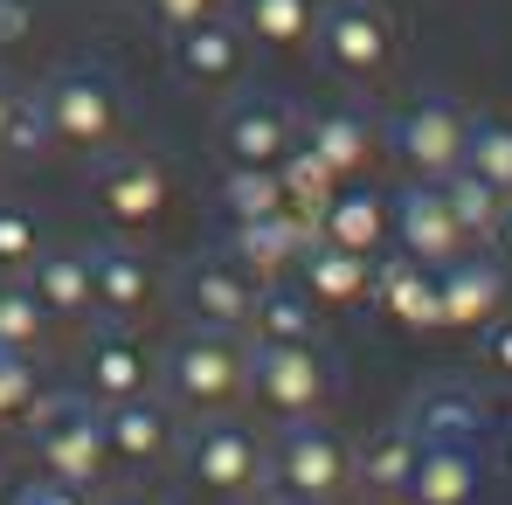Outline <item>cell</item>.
I'll return each instance as SVG.
<instances>
[{
  "instance_id": "cell-1",
  "label": "cell",
  "mask_w": 512,
  "mask_h": 505,
  "mask_svg": "<svg viewBox=\"0 0 512 505\" xmlns=\"http://www.w3.org/2000/svg\"><path fill=\"white\" fill-rule=\"evenodd\" d=\"M353 485V443L319 416L284 422L263 443V505H340Z\"/></svg>"
},
{
  "instance_id": "cell-2",
  "label": "cell",
  "mask_w": 512,
  "mask_h": 505,
  "mask_svg": "<svg viewBox=\"0 0 512 505\" xmlns=\"http://www.w3.org/2000/svg\"><path fill=\"white\" fill-rule=\"evenodd\" d=\"M160 388H167V402L194 409V416L236 409V402L250 395V339L187 326V333L160 353Z\"/></svg>"
},
{
  "instance_id": "cell-3",
  "label": "cell",
  "mask_w": 512,
  "mask_h": 505,
  "mask_svg": "<svg viewBox=\"0 0 512 505\" xmlns=\"http://www.w3.org/2000/svg\"><path fill=\"white\" fill-rule=\"evenodd\" d=\"M28 436H35V457H42V478L70 485V492H97L111 478V443H104V409L77 395H42L28 409Z\"/></svg>"
},
{
  "instance_id": "cell-4",
  "label": "cell",
  "mask_w": 512,
  "mask_h": 505,
  "mask_svg": "<svg viewBox=\"0 0 512 505\" xmlns=\"http://www.w3.org/2000/svg\"><path fill=\"white\" fill-rule=\"evenodd\" d=\"M35 97H42V111H49V132H56V146H70V153H90V160H104V153H118V146H125V97L104 84L90 63L49 70Z\"/></svg>"
},
{
  "instance_id": "cell-5",
  "label": "cell",
  "mask_w": 512,
  "mask_h": 505,
  "mask_svg": "<svg viewBox=\"0 0 512 505\" xmlns=\"http://www.w3.org/2000/svg\"><path fill=\"white\" fill-rule=\"evenodd\" d=\"M180 464L187 478L222 505H243V499H263V436L250 422H236L229 409L222 416H201L187 436H180Z\"/></svg>"
},
{
  "instance_id": "cell-6",
  "label": "cell",
  "mask_w": 512,
  "mask_h": 505,
  "mask_svg": "<svg viewBox=\"0 0 512 505\" xmlns=\"http://www.w3.org/2000/svg\"><path fill=\"white\" fill-rule=\"evenodd\" d=\"M326 395H333V367L312 339H291V346H256L250 339V402H263L277 422L319 416Z\"/></svg>"
},
{
  "instance_id": "cell-7",
  "label": "cell",
  "mask_w": 512,
  "mask_h": 505,
  "mask_svg": "<svg viewBox=\"0 0 512 505\" xmlns=\"http://www.w3.org/2000/svg\"><path fill=\"white\" fill-rule=\"evenodd\" d=\"M312 49L340 77H381L395 63V28L374 0H326L312 14Z\"/></svg>"
},
{
  "instance_id": "cell-8",
  "label": "cell",
  "mask_w": 512,
  "mask_h": 505,
  "mask_svg": "<svg viewBox=\"0 0 512 505\" xmlns=\"http://www.w3.org/2000/svg\"><path fill=\"white\" fill-rule=\"evenodd\" d=\"M464 132H471V111L450 104V97H416L409 111H395L388 125V153L416 180H443V173L464 167Z\"/></svg>"
},
{
  "instance_id": "cell-9",
  "label": "cell",
  "mask_w": 512,
  "mask_h": 505,
  "mask_svg": "<svg viewBox=\"0 0 512 505\" xmlns=\"http://www.w3.org/2000/svg\"><path fill=\"white\" fill-rule=\"evenodd\" d=\"M90 201L118 236H146L167 215V167L153 153H104V167L90 180Z\"/></svg>"
},
{
  "instance_id": "cell-10",
  "label": "cell",
  "mask_w": 512,
  "mask_h": 505,
  "mask_svg": "<svg viewBox=\"0 0 512 505\" xmlns=\"http://www.w3.org/2000/svg\"><path fill=\"white\" fill-rule=\"evenodd\" d=\"M180 312L187 326H208V333H243L250 326V305H256V284L236 270L229 250H208V256H187L180 270Z\"/></svg>"
},
{
  "instance_id": "cell-11",
  "label": "cell",
  "mask_w": 512,
  "mask_h": 505,
  "mask_svg": "<svg viewBox=\"0 0 512 505\" xmlns=\"http://www.w3.org/2000/svg\"><path fill=\"white\" fill-rule=\"evenodd\" d=\"M388 236H395V250L416 256L423 270H443L450 256H464V229H457V215H450V201H443L436 180H409L388 201Z\"/></svg>"
},
{
  "instance_id": "cell-12",
  "label": "cell",
  "mask_w": 512,
  "mask_h": 505,
  "mask_svg": "<svg viewBox=\"0 0 512 505\" xmlns=\"http://www.w3.org/2000/svg\"><path fill=\"white\" fill-rule=\"evenodd\" d=\"M291 146H298V111L291 104H277L263 90L229 97V111H222V160L229 167H277Z\"/></svg>"
},
{
  "instance_id": "cell-13",
  "label": "cell",
  "mask_w": 512,
  "mask_h": 505,
  "mask_svg": "<svg viewBox=\"0 0 512 505\" xmlns=\"http://www.w3.org/2000/svg\"><path fill=\"white\" fill-rule=\"evenodd\" d=\"M90 291H97V319L104 326H132L153 312L160 298V270L146 263V250H132L125 236L90 243Z\"/></svg>"
},
{
  "instance_id": "cell-14",
  "label": "cell",
  "mask_w": 512,
  "mask_h": 505,
  "mask_svg": "<svg viewBox=\"0 0 512 505\" xmlns=\"http://www.w3.org/2000/svg\"><path fill=\"white\" fill-rule=\"evenodd\" d=\"M499 305H506V263L499 256H450L443 270H436V326H450V333H478V326H492L499 319Z\"/></svg>"
},
{
  "instance_id": "cell-15",
  "label": "cell",
  "mask_w": 512,
  "mask_h": 505,
  "mask_svg": "<svg viewBox=\"0 0 512 505\" xmlns=\"http://www.w3.org/2000/svg\"><path fill=\"white\" fill-rule=\"evenodd\" d=\"M153 388H160V353L139 346L125 326H104V333L84 346V395L97 409L132 402V395H153Z\"/></svg>"
},
{
  "instance_id": "cell-16",
  "label": "cell",
  "mask_w": 512,
  "mask_h": 505,
  "mask_svg": "<svg viewBox=\"0 0 512 505\" xmlns=\"http://www.w3.org/2000/svg\"><path fill=\"white\" fill-rule=\"evenodd\" d=\"M21 284L35 291V305H42L56 326H84V319H97L90 250H77V243H42V256L21 270Z\"/></svg>"
},
{
  "instance_id": "cell-17",
  "label": "cell",
  "mask_w": 512,
  "mask_h": 505,
  "mask_svg": "<svg viewBox=\"0 0 512 505\" xmlns=\"http://www.w3.org/2000/svg\"><path fill=\"white\" fill-rule=\"evenodd\" d=\"M312 236H319V222L277 208V215H263V222H236L229 256H236V270H243L250 284H270V277H291V270H298V256H305Z\"/></svg>"
},
{
  "instance_id": "cell-18",
  "label": "cell",
  "mask_w": 512,
  "mask_h": 505,
  "mask_svg": "<svg viewBox=\"0 0 512 505\" xmlns=\"http://www.w3.org/2000/svg\"><path fill=\"white\" fill-rule=\"evenodd\" d=\"M104 443H111V464H125V471H153L173 443H180V436H173V409H167V402H153V395L111 402V409H104Z\"/></svg>"
},
{
  "instance_id": "cell-19",
  "label": "cell",
  "mask_w": 512,
  "mask_h": 505,
  "mask_svg": "<svg viewBox=\"0 0 512 505\" xmlns=\"http://www.w3.org/2000/svg\"><path fill=\"white\" fill-rule=\"evenodd\" d=\"M319 236L340 243V250H360V256H381L395 236H388V194L367 187V180H340V194L326 201L319 215Z\"/></svg>"
},
{
  "instance_id": "cell-20",
  "label": "cell",
  "mask_w": 512,
  "mask_h": 505,
  "mask_svg": "<svg viewBox=\"0 0 512 505\" xmlns=\"http://www.w3.org/2000/svg\"><path fill=\"white\" fill-rule=\"evenodd\" d=\"M416 457H423V436L409 429V416L388 422V429L367 436V450H353V485H360L367 499H409Z\"/></svg>"
},
{
  "instance_id": "cell-21",
  "label": "cell",
  "mask_w": 512,
  "mask_h": 505,
  "mask_svg": "<svg viewBox=\"0 0 512 505\" xmlns=\"http://www.w3.org/2000/svg\"><path fill=\"white\" fill-rule=\"evenodd\" d=\"M298 139H305L326 167L340 173V180H360V173L374 167V153H381V132H374V125H367V111H353V104L319 111V118H298Z\"/></svg>"
},
{
  "instance_id": "cell-22",
  "label": "cell",
  "mask_w": 512,
  "mask_h": 505,
  "mask_svg": "<svg viewBox=\"0 0 512 505\" xmlns=\"http://www.w3.org/2000/svg\"><path fill=\"white\" fill-rule=\"evenodd\" d=\"M291 277H298V284L319 298V312H326V305H367V291H374V256L340 250V243L312 236Z\"/></svg>"
},
{
  "instance_id": "cell-23",
  "label": "cell",
  "mask_w": 512,
  "mask_h": 505,
  "mask_svg": "<svg viewBox=\"0 0 512 505\" xmlns=\"http://www.w3.org/2000/svg\"><path fill=\"white\" fill-rule=\"evenodd\" d=\"M173 70L187 84H236V70H243V28H236V14H208L187 35H173Z\"/></svg>"
},
{
  "instance_id": "cell-24",
  "label": "cell",
  "mask_w": 512,
  "mask_h": 505,
  "mask_svg": "<svg viewBox=\"0 0 512 505\" xmlns=\"http://www.w3.org/2000/svg\"><path fill=\"white\" fill-rule=\"evenodd\" d=\"M243 339H256V346L319 339V298H312L298 277H270V284H256V305H250V326H243Z\"/></svg>"
},
{
  "instance_id": "cell-25",
  "label": "cell",
  "mask_w": 512,
  "mask_h": 505,
  "mask_svg": "<svg viewBox=\"0 0 512 505\" xmlns=\"http://www.w3.org/2000/svg\"><path fill=\"white\" fill-rule=\"evenodd\" d=\"M395 326H416V333H429L436 326V270H423L416 256L388 250L374 256V291H367Z\"/></svg>"
},
{
  "instance_id": "cell-26",
  "label": "cell",
  "mask_w": 512,
  "mask_h": 505,
  "mask_svg": "<svg viewBox=\"0 0 512 505\" xmlns=\"http://www.w3.org/2000/svg\"><path fill=\"white\" fill-rule=\"evenodd\" d=\"M478 499V443H423L409 505H471Z\"/></svg>"
},
{
  "instance_id": "cell-27",
  "label": "cell",
  "mask_w": 512,
  "mask_h": 505,
  "mask_svg": "<svg viewBox=\"0 0 512 505\" xmlns=\"http://www.w3.org/2000/svg\"><path fill=\"white\" fill-rule=\"evenodd\" d=\"M409 429L423 443H478L485 436V409L471 388H423L416 409H409Z\"/></svg>"
},
{
  "instance_id": "cell-28",
  "label": "cell",
  "mask_w": 512,
  "mask_h": 505,
  "mask_svg": "<svg viewBox=\"0 0 512 505\" xmlns=\"http://www.w3.org/2000/svg\"><path fill=\"white\" fill-rule=\"evenodd\" d=\"M312 14H319V0H236L243 42H263V49H305Z\"/></svg>"
},
{
  "instance_id": "cell-29",
  "label": "cell",
  "mask_w": 512,
  "mask_h": 505,
  "mask_svg": "<svg viewBox=\"0 0 512 505\" xmlns=\"http://www.w3.org/2000/svg\"><path fill=\"white\" fill-rule=\"evenodd\" d=\"M277 180H284V208H291V215H305V222H319V215H326V201L340 194V173L326 167L305 139L277 160Z\"/></svg>"
},
{
  "instance_id": "cell-30",
  "label": "cell",
  "mask_w": 512,
  "mask_h": 505,
  "mask_svg": "<svg viewBox=\"0 0 512 505\" xmlns=\"http://www.w3.org/2000/svg\"><path fill=\"white\" fill-rule=\"evenodd\" d=\"M49 312L35 305V291L21 284V277H0V346L7 353H28V360H42V346H49Z\"/></svg>"
},
{
  "instance_id": "cell-31",
  "label": "cell",
  "mask_w": 512,
  "mask_h": 505,
  "mask_svg": "<svg viewBox=\"0 0 512 505\" xmlns=\"http://www.w3.org/2000/svg\"><path fill=\"white\" fill-rule=\"evenodd\" d=\"M215 201H222L229 229L236 222H263V215L284 208V180H277V167H229L222 187H215Z\"/></svg>"
},
{
  "instance_id": "cell-32",
  "label": "cell",
  "mask_w": 512,
  "mask_h": 505,
  "mask_svg": "<svg viewBox=\"0 0 512 505\" xmlns=\"http://www.w3.org/2000/svg\"><path fill=\"white\" fill-rule=\"evenodd\" d=\"M436 187H443V201H450V215H457L464 243H485V236H492V222H499V208H506V194H499V187H485L471 167L443 173Z\"/></svg>"
},
{
  "instance_id": "cell-33",
  "label": "cell",
  "mask_w": 512,
  "mask_h": 505,
  "mask_svg": "<svg viewBox=\"0 0 512 505\" xmlns=\"http://www.w3.org/2000/svg\"><path fill=\"white\" fill-rule=\"evenodd\" d=\"M464 167L478 173L485 187L512 194V125L506 118H471V132H464Z\"/></svg>"
},
{
  "instance_id": "cell-34",
  "label": "cell",
  "mask_w": 512,
  "mask_h": 505,
  "mask_svg": "<svg viewBox=\"0 0 512 505\" xmlns=\"http://www.w3.org/2000/svg\"><path fill=\"white\" fill-rule=\"evenodd\" d=\"M49 243V229L21 208V201H0V277H21Z\"/></svg>"
},
{
  "instance_id": "cell-35",
  "label": "cell",
  "mask_w": 512,
  "mask_h": 505,
  "mask_svg": "<svg viewBox=\"0 0 512 505\" xmlns=\"http://www.w3.org/2000/svg\"><path fill=\"white\" fill-rule=\"evenodd\" d=\"M42 153H56V132H49L42 97L35 90L28 97H7V160H42Z\"/></svg>"
},
{
  "instance_id": "cell-36",
  "label": "cell",
  "mask_w": 512,
  "mask_h": 505,
  "mask_svg": "<svg viewBox=\"0 0 512 505\" xmlns=\"http://www.w3.org/2000/svg\"><path fill=\"white\" fill-rule=\"evenodd\" d=\"M35 402H42V367H35L28 353H7V346H0V422L28 416Z\"/></svg>"
},
{
  "instance_id": "cell-37",
  "label": "cell",
  "mask_w": 512,
  "mask_h": 505,
  "mask_svg": "<svg viewBox=\"0 0 512 505\" xmlns=\"http://www.w3.org/2000/svg\"><path fill=\"white\" fill-rule=\"evenodd\" d=\"M139 7H146V14H153V21H160V35H187V28H194V21H208V14H222V0H139Z\"/></svg>"
},
{
  "instance_id": "cell-38",
  "label": "cell",
  "mask_w": 512,
  "mask_h": 505,
  "mask_svg": "<svg viewBox=\"0 0 512 505\" xmlns=\"http://www.w3.org/2000/svg\"><path fill=\"white\" fill-rule=\"evenodd\" d=\"M7 505H90L84 492H70V485H56V478H28V485H14V499Z\"/></svg>"
},
{
  "instance_id": "cell-39",
  "label": "cell",
  "mask_w": 512,
  "mask_h": 505,
  "mask_svg": "<svg viewBox=\"0 0 512 505\" xmlns=\"http://www.w3.org/2000/svg\"><path fill=\"white\" fill-rule=\"evenodd\" d=\"M28 35H35V7H28V0H0V56L21 49Z\"/></svg>"
},
{
  "instance_id": "cell-40",
  "label": "cell",
  "mask_w": 512,
  "mask_h": 505,
  "mask_svg": "<svg viewBox=\"0 0 512 505\" xmlns=\"http://www.w3.org/2000/svg\"><path fill=\"white\" fill-rule=\"evenodd\" d=\"M485 367H492L499 381H512V319L492 326V339H485Z\"/></svg>"
},
{
  "instance_id": "cell-41",
  "label": "cell",
  "mask_w": 512,
  "mask_h": 505,
  "mask_svg": "<svg viewBox=\"0 0 512 505\" xmlns=\"http://www.w3.org/2000/svg\"><path fill=\"white\" fill-rule=\"evenodd\" d=\"M485 243L512 263V194H506V208H499V222H492V236H485Z\"/></svg>"
},
{
  "instance_id": "cell-42",
  "label": "cell",
  "mask_w": 512,
  "mask_h": 505,
  "mask_svg": "<svg viewBox=\"0 0 512 505\" xmlns=\"http://www.w3.org/2000/svg\"><path fill=\"white\" fill-rule=\"evenodd\" d=\"M0 160H7V90H0Z\"/></svg>"
},
{
  "instance_id": "cell-43",
  "label": "cell",
  "mask_w": 512,
  "mask_h": 505,
  "mask_svg": "<svg viewBox=\"0 0 512 505\" xmlns=\"http://www.w3.org/2000/svg\"><path fill=\"white\" fill-rule=\"evenodd\" d=\"M104 505H146V499H104Z\"/></svg>"
},
{
  "instance_id": "cell-44",
  "label": "cell",
  "mask_w": 512,
  "mask_h": 505,
  "mask_svg": "<svg viewBox=\"0 0 512 505\" xmlns=\"http://www.w3.org/2000/svg\"><path fill=\"white\" fill-rule=\"evenodd\" d=\"M506 464H512V436H506Z\"/></svg>"
},
{
  "instance_id": "cell-45",
  "label": "cell",
  "mask_w": 512,
  "mask_h": 505,
  "mask_svg": "<svg viewBox=\"0 0 512 505\" xmlns=\"http://www.w3.org/2000/svg\"><path fill=\"white\" fill-rule=\"evenodd\" d=\"M374 7H395V0H374Z\"/></svg>"
}]
</instances>
